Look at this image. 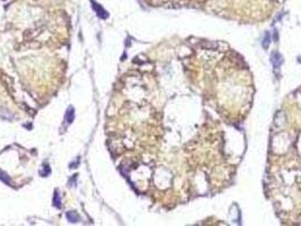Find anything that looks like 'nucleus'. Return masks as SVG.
<instances>
[{"label": "nucleus", "instance_id": "obj_1", "mask_svg": "<svg viewBox=\"0 0 301 226\" xmlns=\"http://www.w3.org/2000/svg\"><path fill=\"white\" fill-rule=\"evenodd\" d=\"M272 61H273V66H274V69L276 70V71H279L280 70V67L282 65V62H283V59L281 57V54L277 53V52H274L272 56Z\"/></svg>", "mask_w": 301, "mask_h": 226}, {"label": "nucleus", "instance_id": "obj_2", "mask_svg": "<svg viewBox=\"0 0 301 226\" xmlns=\"http://www.w3.org/2000/svg\"><path fill=\"white\" fill-rule=\"evenodd\" d=\"M92 2H93V8L95 9V11L97 13V16H100L101 18H107V17H108V13H107L100 5L95 4L94 1H92Z\"/></svg>", "mask_w": 301, "mask_h": 226}, {"label": "nucleus", "instance_id": "obj_3", "mask_svg": "<svg viewBox=\"0 0 301 226\" xmlns=\"http://www.w3.org/2000/svg\"><path fill=\"white\" fill-rule=\"evenodd\" d=\"M67 218H68L69 222H71V223H77V222H79V216L75 212H67Z\"/></svg>", "mask_w": 301, "mask_h": 226}, {"label": "nucleus", "instance_id": "obj_4", "mask_svg": "<svg viewBox=\"0 0 301 226\" xmlns=\"http://www.w3.org/2000/svg\"><path fill=\"white\" fill-rule=\"evenodd\" d=\"M74 120V109L73 108H69L68 111L66 113V121L67 123H71Z\"/></svg>", "mask_w": 301, "mask_h": 226}, {"label": "nucleus", "instance_id": "obj_5", "mask_svg": "<svg viewBox=\"0 0 301 226\" xmlns=\"http://www.w3.org/2000/svg\"><path fill=\"white\" fill-rule=\"evenodd\" d=\"M53 204L56 207H60V204H61V201H60V197H59V193L56 191L54 192V196H53Z\"/></svg>", "mask_w": 301, "mask_h": 226}, {"label": "nucleus", "instance_id": "obj_6", "mask_svg": "<svg viewBox=\"0 0 301 226\" xmlns=\"http://www.w3.org/2000/svg\"><path fill=\"white\" fill-rule=\"evenodd\" d=\"M270 40H271V38H270V33H266L264 37V42H263V46H264V48H268L270 42H271Z\"/></svg>", "mask_w": 301, "mask_h": 226}]
</instances>
